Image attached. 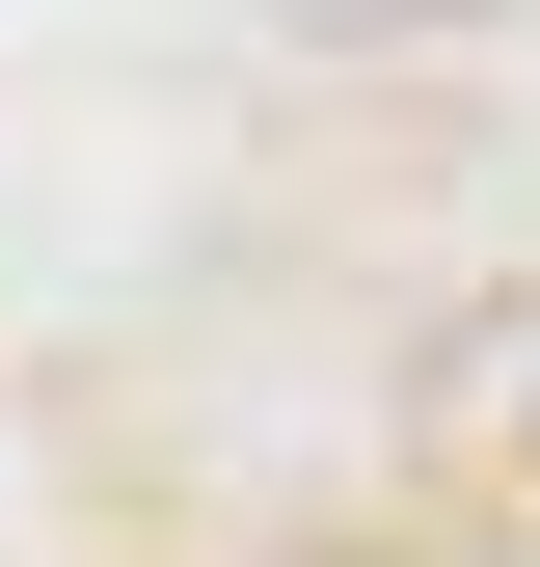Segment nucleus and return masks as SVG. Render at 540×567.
Masks as SVG:
<instances>
[{
    "mask_svg": "<svg viewBox=\"0 0 540 567\" xmlns=\"http://www.w3.org/2000/svg\"><path fill=\"white\" fill-rule=\"evenodd\" d=\"M298 28H459V0H298Z\"/></svg>",
    "mask_w": 540,
    "mask_h": 567,
    "instance_id": "nucleus-1",
    "label": "nucleus"
}]
</instances>
